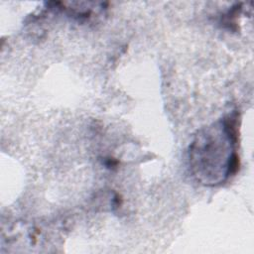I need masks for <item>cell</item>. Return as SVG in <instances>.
<instances>
[{
  "mask_svg": "<svg viewBox=\"0 0 254 254\" xmlns=\"http://www.w3.org/2000/svg\"><path fill=\"white\" fill-rule=\"evenodd\" d=\"M237 142L236 114L197 132L189 148L190 169L194 179L203 186L213 187L234 175L239 166Z\"/></svg>",
  "mask_w": 254,
  "mask_h": 254,
  "instance_id": "cell-1",
  "label": "cell"
}]
</instances>
